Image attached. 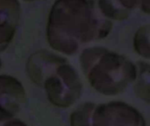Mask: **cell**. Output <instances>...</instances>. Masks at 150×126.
<instances>
[{
    "instance_id": "6da1fadb",
    "label": "cell",
    "mask_w": 150,
    "mask_h": 126,
    "mask_svg": "<svg viewBox=\"0 0 150 126\" xmlns=\"http://www.w3.org/2000/svg\"><path fill=\"white\" fill-rule=\"evenodd\" d=\"M112 25L93 0H56L47 18V40L54 50L72 55L106 38Z\"/></svg>"
},
{
    "instance_id": "7a4b0ae2",
    "label": "cell",
    "mask_w": 150,
    "mask_h": 126,
    "mask_svg": "<svg viewBox=\"0 0 150 126\" xmlns=\"http://www.w3.org/2000/svg\"><path fill=\"white\" fill-rule=\"evenodd\" d=\"M29 79L44 89L48 101L58 108H69L81 96L83 83L69 61L41 49L32 53L25 64Z\"/></svg>"
},
{
    "instance_id": "3957f363",
    "label": "cell",
    "mask_w": 150,
    "mask_h": 126,
    "mask_svg": "<svg viewBox=\"0 0 150 126\" xmlns=\"http://www.w3.org/2000/svg\"><path fill=\"white\" fill-rule=\"evenodd\" d=\"M80 63L91 88L105 96L124 92L136 77V65L131 60L105 47L85 48Z\"/></svg>"
},
{
    "instance_id": "277c9868",
    "label": "cell",
    "mask_w": 150,
    "mask_h": 126,
    "mask_svg": "<svg viewBox=\"0 0 150 126\" xmlns=\"http://www.w3.org/2000/svg\"><path fill=\"white\" fill-rule=\"evenodd\" d=\"M70 126H147L142 113L124 102L83 103L71 114Z\"/></svg>"
},
{
    "instance_id": "5b68a950",
    "label": "cell",
    "mask_w": 150,
    "mask_h": 126,
    "mask_svg": "<svg viewBox=\"0 0 150 126\" xmlns=\"http://www.w3.org/2000/svg\"><path fill=\"white\" fill-rule=\"evenodd\" d=\"M26 102L22 83L13 76L0 75V118L15 117Z\"/></svg>"
},
{
    "instance_id": "8992f818",
    "label": "cell",
    "mask_w": 150,
    "mask_h": 126,
    "mask_svg": "<svg viewBox=\"0 0 150 126\" xmlns=\"http://www.w3.org/2000/svg\"><path fill=\"white\" fill-rule=\"evenodd\" d=\"M21 14L18 0H0V52L12 41Z\"/></svg>"
},
{
    "instance_id": "52a82bcc",
    "label": "cell",
    "mask_w": 150,
    "mask_h": 126,
    "mask_svg": "<svg viewBox=\"0 0 150 126\" xmlns=\"http://www.w3.org/2000/svg\"><path fill=\"white\" fill-rule=\"evenodd\" d=\"M150 66L148 61H139L136 64V77L134 82L135 94L144 102L149 103Z\"/></svg>"
},
{
    "instance_id": "ba28073f",
    "label": "cell",
    "mask_w": 150,
    "mask_h": 126,
    "mask_svg": "<svg viewBox=\"0 0 150 126\" xmlns=\"http://www.w3.org/2000/svg\"><path fill=\"white\" fill-rule=\"evenodd\" d=\"M134 51L142 57L149 60L150 57L149 46V25L141 26L134 37Z\"/></svg>"
},
{
    "instance_id": "9c48e42d",
    "label": "cell",
    "mask_w": 150,
    "mask_h": 126,
    "mask_svg": "<svg viewBox=\"0 0 150 126\" xmlns=\"http://www.w3.org/2000/svg\"><path fill=\"white\" fill-rule=\"evenodd\" d=\"M97 4L103 15L110 20L121 21L130 15V11L121 9L112 0H98Z\"/></svg>"
},
{
    "instance_id": "30bf717a",
    "label": "cell",
    "mask_w": 150,
    "mask_h": 126,
    "mask_svg": "<svg viewBox=\"0 0 150 126\" xmlns=\"http://www.w3.org/2000/svg\"><path fill=\"white\" fill-rule=\"evenodd\" d=\"M121 9L131 11L139 9L145 14H149V0H112Z\"/></svg>"
},
{
    "instance_id": "8fae6325",
    "label": "cell",
    "mask_w": 150,
    "mask_h": 126,
    "mask_svg": "<svg viewBox=\"0 0 150 126\" xmlns=\"http://www.w3.org/2000/svg\"><path fill=\"white\" fill-rule=\"evenodd\" d=\"M0 126H28L23 121L16 118L15 117L11 118H0Z\"/></svg>"
},
{
    "instance_id": "7c38bea8",
    "label": "cell",
    "mask_w": 150,
    "mask_h": 126,
    "mask_svg": "<svg viewBox=\"0 0 150 126\" xmlns=\"http://www.w3.org/2000/svg\"><path fill=\"white\" fill-rule=\"evenodd\" d=\"M25 2H33V1H37V0H24Z\"/></svg>"
},
{
    "instance_id": "4fadbf2b",
    "label": "cell",
    "mask_w": 150,
    "mask_h": 126,
    "mask_svg": "<svg viewBox=\"0 0 150 126\" xmlns=\"http://www.w3.org/2000/svg\"><path fill=\"white\" fill-rule=\"evenodd\" d=\"M1 68H2V61L0 59V69H1Z\"/></svg>"
}]
</instances>
